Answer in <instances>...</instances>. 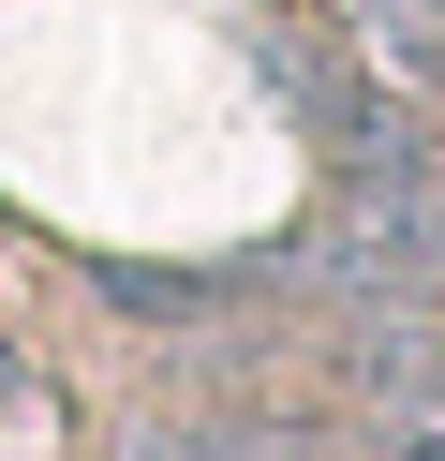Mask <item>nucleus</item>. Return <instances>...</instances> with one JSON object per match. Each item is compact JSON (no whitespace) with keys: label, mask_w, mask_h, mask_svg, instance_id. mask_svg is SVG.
<instances>
[{"label":"nucleus","mask_w":445,"mask_h":461,"mask_svg":"<svg viewBox=\"0 0 445 461\" xmlns=\"http://www.w3.org/2000/svg\"><path fill=\"white\" fill-rule=\"evenodd\" d=\"M312 283L342 312H445V194L431 164H342L312 223Z\"/></svg>","instance_id":"nucleus-1"},{"label":"nucleus","mask_w":445,"mask_h":461,"mask_svg":"<svg viewBox=\"0 0 445 461\" xmlns=\"http://www.w3.org/2000/svg\"><path fill=\"white\" fill-rule=\"evenodd\" d=\"M134 461H342V447H312L297 417H164L134 431Z\"/></svg>","instance_id":"nucleus-2"},{"label":"nucleus","mask_w":445,"mask_h":461,"mask_svg":"<svg viewBox=\"0 0 445 461\" xmlns=\"http://www.w3.org/2000/svg\"><path fill=\"white\" fill-rule=\"evenodd\" d=\"M342 15H356V45H371L401 90H431V75H445V0H342Z\"/></svg>","instance_id":"nucleus-3"}]
</instances>
